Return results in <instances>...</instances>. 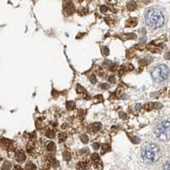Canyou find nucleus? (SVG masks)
I'll return each mask as SVG.
<instances>
[{
	"label": "nucleus",
	"instance_id": "12",
	"mask_svg": "<svg viewBox=\"0 0 170 170\" xmlns=\"http://www.w3.org/2000/svg\"><path fill=\"white\" fill-rule=\"evenodd\" d=\"M35 169H36V167L34 166V164H33L31 162L27 163L26 166V170H34Z\"/></svg>",
	"mask_w": 170,
	"mask_h": 170
},
{
	"label": "nucleus",
	"instance_id": "11",
	"mask_svg": "<svg viewBox=\"0 0 170 170\" xmlns=\"http://www.w3.org/2000/svg\"><path fill=\"white\" fill-rule=\"evenodd\" d=\"M47 149H48V151H55V150H56V145H55V144L52 143V142L49 143V145H48V146H47Z\"/></svg>",
	"mask_w": 170,
	"mask_h": 170
},
{
	"label": "nucleus",
	"instance_id": "18",
	"mask_svg": "<svg viewBox=\"0 0 170 170\" xmlns=\"http://www.w3.org/2000/svg\"><path fill=\"white\" fill-rule=\"evenodd\" d=\"M55 133H54V132H50V134H46L49 138H54L55 137V135H54Z\"/></svg>",
	"mask_w": 170,
	"mask_h": 170
},
{
	"label": "nucleus",
	"instance_id": "15",
	"mask_svg": "<svg viewBox=\"0 0 170 170\" xmlns=\"http://www.w3.org/2000/svg\"><path fill=\"white\" fill-rule=\"evenodd\" d=\"M63 156H64V159H65L66 161H69V160H70V158H71V155H70V153H69V152H65L64 155H63Z\"/></svg>",
	"mask_w": 170,
	"mask_h": 170
},
{
	"label": "nucleus",
	"instance_id": "4",
	"mask_svg": "<svg viewBox=\"0 0 170 170\" xmlns=\"http://www.w3.org/2000/svg\"><path fill=\"white\" fill-rule=\"evenodd\" d=\"M151 77L156 82L162 83L169 79L170 70L169 67L165 64H159L155 66L151 72Z\"/></svg>",
	"mask_w": 170,
	"mask_h": 170
},
{
	"label": "nucleus",
	"instance_id": "6",
	"mask_svg": "<svg viewBox=\"0 0 170 170\" xmlns=\"http://www.w3.org/2000/svg\"><path fill=\"white\" fill-rule=\"evenodd\" d=\"M75 10V7L72 3H69L66 6V11L69 13V14H72Z\"/></svg>",
	"mask_w": 170,
	"mask_h": 170
},
{
	"label": "nucleus",
	"instance_id": "1",
	"mask_svg": "<svg viewBox=\"0 0 170 170\" xmlns=\"http://www.w3.org/2000/svg\"><path fill=\"white\" fill-rule=\"evenodd\" d=\"M145 21L150 28L157 29L164 25L165 16L160 9L150 8L145 13Z\"/></svg>",
	"mask_w": 170,
	"mask_h": 170
},
{
	"label": "nucleus",
	"instance_id": "2",
	"mask_svg": "<svg viewBox=\"0 0 170 170\" xmlns=\"http://www.w3.org/2000/svg\"><path fill=\"white\" fill-rule=\"evenodd\" d=\"M161 150L159 146L154 143H148L141 149V158L147 164L156 162L161 157Z\"/></svg>",
	"mask_w": 170,
	"mask_h": 170
},
{
	"label": "nucleus",
	"instance_id": "20",
	"mask_svg": "<svg viewBox=\"0 0 170 170\" xmlns=\"http://www.w3.org/2000/svg\"><path fill=\"white\" fill-rule=\"evenodd\" d=\"M14 170H22V169H21V168L20 166H16V167H15V169H14Z\"/></svg>",
	"mask_w": 170,
	"mask_h": 170
},
{
	"label": "nucleus",
	"instance_id": "13",
	"mask_svg": "<svg viewBox=\"0 0 170 170\" xmlns=\"http://www.w3.org/2000/svg\"><path fill=\"white\" fill-rule=\"evenodd\" d=\"M66 138H67V135H66L65 133H61V134H59V137H58L59 142H63Z\"/></svg>",
	"mask_w": 170,
	"mask_h": 170
},
{
	"label": "nucleus",
	"instance_id": "19",
	"mask_svg": "<svg viewBox=\"0 0 170 170\" xmlns=\"http://www.w3.org/2000/svg\"><path fill=\"white\" fill-rule=\"evenodd\" d=\"M100 10H101V11H102V12H105V11L107 10V8H106L105 6H101Z\"/></svg>",
	"mask_w": 170,
	"mask_h": 170
},
{
	"label": "nucleus",
	"instance_id": "7",
	"mask_svg": "<svg viewBox=\"0 0 170 170\" xmlns=\"http://www.w3.org/2000/svg\"><path fill=\"white\" fill-rule=\"evenodd\" d=\"M92 160L95 162V164H99L100 163V158H99V156L97 154H93L92 156Z\"/></svg>",
	"mask_w": 170,
	"mask_h": 170
},
{
	"label": "nucleus",
	"instance_id": "3",
	"mask_svg": "<svg viewBox=\"0 0 170 170\" xmlns=\"http://www.w3.org/2000/svg\"><path fill=\"white\" fill-rule=\"evenodd\" d=\"M155 136L161 141H168L170 138V121L167 120L160 121L154 128Z\"/></svg>",
	"mask_w": 170,
	"mask_h": 170
},
{
	"label": "nucleus",
	"instance_id": "8",
	"mask_svg": "<svg viewBox=\"0 0 170 170\" xmlns=\"http://www.w3.org/2000/svg\"><path fill=\"white\" fill-rule=\"evenodd\" d=\"M11 163L10 162H5L4 163H3V167H2V169L3 170H10L11 169Z\"/></svg>",
	"mask_w": 170,
	"mask_h": 170
},
{
	"label": "nucleus",
	"instance_id": "10",
	"mask_svg": "<svg viewBox=\"0 0 170 170\" xmlns=\"http://www.w3.org/2000/svg\"><path fill=\"white\" fill-rule=\"evenodd\" d=\"M85 168H86V163L85 162H82L77 163V165H76L77 170H83Z\"/></svg>",
	"mask_w": 170,
	"mask_h": 170
},
{
	"label": "nucleus",
	"instance_id": "16",
	"mask_svg": "<svg viewBox=\"0 0 170 170\" xmlns=\"http://www.w3.org/2000/svg\"><path fill=\"white\" fill-rule=\"evenodd\" d=\"M163 170H170V162H166L163 165Z\"/></svg>",
	"mask_w": 170,
	"mask_h": 170
},
{
	"label": "nucleus",
	"instance_id": "17",
	"mask_svg": "<svg viewBox=\"0 0 170 170\" xmlns=\"http://www.w3.org/2000/svg\"><path fill=\"white\" fill-rule=\"evenodd\" d=\"M93 147L94 148L95 150H97V149L100 147V145H99V144H97V143H95V144H93Z\"/></svg>",
	"mask_w": 170,
	"mask_h": 170
},
{
	"label": "nucleus",
	"instance_id": "21",
	"mask_svg": "<svg viewBox=\"0 0 170 170\" xmlns=\"http://www.w3.org/2000/svg\"><path fill=\"white\" fill-rule=\"evenodd\" d=\"M80 1H82V0H80Z\"/></svg>",
	"mask_w": 170,
	"mask_h": 170
},
{
	"label": "nucleus",
	"instance_id": "9",
	"mask_svg": "<svg viewBox=\"0 0 170 170\" xmlns=\"http://www.w3.org/2000/svg\"><path fill=\"white\" fill-rule=\"evenodd\" d=\"M135 8H136V3L133 1H131L128 4V10H135Z\"/></svg>",
	"mask_w": 170,
	"mask_h": 170
},
{
	"label": "nucleus",
	"instance_id": "5",
	"mask_svg": "<svg viewBox=\"0 0 170 170\" xmlns=\"http://www.w3.org/2000/svg\"><path fill=\"white\" fill-rule=\"evenodd\" d=\"M16 160L18 162H23L25 160H26V156L23 152L21 151H19L16 154Z\"/></svg>",
	"mask_w": 170,
	"mask_h": 170
},
{
	"label": "nucleus",
	"instance_id": "14",
	"mask_svg": "<svg viewBox=\"0 0 170 170\" xmlns=\"http://www.w3.org/2000/svg\"><path fill=\"white\" fill-rule=\"evenodd\" d=\"M80 139H81V141L83 143H87L88 142V137L86 135H85V134H83V135L80 136Z\"/></svg>",
	"mask_w": 170,
	"mask_h": 170
}]
</instances>
